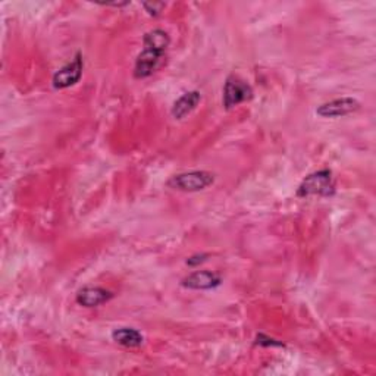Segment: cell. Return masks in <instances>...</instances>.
I'll use <instances>...</instances> for the list:
<instances>
[{
    "label": "cell",
    "instance_id": "obj_2",
    "mask_svg": "<svg viewBox=\"0 0 376 376\" xmlns=\"http://www.w3.org/2000/svg\"><path fill=\"white\" fill-rule=\"evenodd\" d=\"M215 182V175L212 172L208 171H190L178 173V175H173L171 180H168L166 185L172 190L177 191H184V193H196L206 190L208 187H210Z\"/></svg>",
    "mask_w": 376,
    "mask_h": 376
},
{
    "label": "cell",
    "instance_id": "obj_8",
    "mask_svg": "<svg viewBox=\"0 0 376 376\" xmlns=\"http://www.w3.org/2000/svg\"><path fill=\"white\" fill-rule=\"evenodd\" d=\"M113 298V294L102 287H85L77 294V303L82 308H99Z\"/></svg>",
    "mask_w": 376,
    "mask_h": 376
},
{
    "label": "cell",
    "instance_id": "obj_14",
    "mask_svg": "<svg viewBox=\"0 0 376 376\" xmlns=\"http://www.w3.org/2000/svg\"><path fill=\"white\" fill-rule=\"evenodd\" d=\"M206 254H197V256H193L187 260V265H190V266H196L198 263H203L205 260H206Z\"/></svg>",
    "mask_w": 376,
    "mask_h": 376
},
{
    "label": "cell",
    "instance_id": "obj_6",
    "mask_svg": "<svg viewBox=\"0 0 376 376\" xmlns=\"http://www.w3.org/2000/svg\"><path fill=\"white\" fill-rule=\"evenodd\" d=\"M360 103L353 97H341L331 100L328 103L321 105L316 109V113L322 118H340L345 117V115H350L356 110H359Z\"/></svg>",
    "mask_w": 376,
    "mask_h": 376
},
{
    "label": "cell",
    "instance_id": "obj_13",
    "mask_svg": "<svg viewBox=\"0 0 376 376\" xmlns=\"http://www.w3.org/2000/svg\"><path fill=\"white\" fill-rule=\"evenodd\" d=\"M256 344L263 345V347H282L284 345L282 342H280L277 340H272V338H269V337H266L263 334H259L256 337Z\"/></svg>",
    "mask_w": 376,
    "mask_h": 376
},
{
    "label": "cell",
    "instance_id": "obj_9",
    "mask_svg": "<svg viewBox=\"0 0 376 376\" xmlns=\"http://www.w3.org/2000/svg\"><path fill=\"white\" fill-rule=\"evenodd\" d=\"M200 100H201V94L197 90L182 94L172 106V110H171L172 117L175 120H184L187 115H190L198 106Z\"/></svg>",
    "mask_w": 376,
    "mask_h": 376
},
{
    "label": "cell",
    "instance_id": "obj_10",
    "mask_svg": "<svg viewBox=\"0 0 376 376\" xmlns=\"http://www.w3.org/2000/svg\"><path fill=\"white\" fill-rule=\"evenodd\" d=\"M112 340L118 345L126 347V349H137V347L143 345L144 337L141 332L136 328H117L112 332Z\"/></svg>",
    "mask_w": 376,
    "mask_h": 376
},
{
    "label": "cell",
    "instance_id": "obj_11",
    "mask_svg": "<svg viewBox=\"0 0 376 376\" xmlns=\"http://www.w3.org/2000/svg\"><path fill=\"white\" fill-rule=\"evenodd\" d=\"M169 43H171L169 34L165 30H159V28L157 30H152V31L146 33L143 37V45L161 49L165 52L169 48Z\"/></svg>",
    "mask_w": 376,
    "mask_h": 376
},
{
    "label": "cell",
    "instance_id": "obj_1",
    "mask_svg": "<svg viewBox=\"0 0 376 376\" xmlns=\"http://www.w3.org/2000/svg\"><path fill=\"white\" fill-rule=\"evenodd\" d=\"M335 193V181L329 169H322L310 173L309 177L303 180L297 188V197L306 198L312 196L331 197Z\"/></svg>",
    "mask_w": 376,
    "mask_h": 376
},
{
    "label": "cell",
    "instance_id": "obj_7",
    "mask_svg": "<svg viewBox=\"0 0 376 376\" xmlns=\"http://www.w3.org/2000/svg\"><path fill=\"white\" fill-rule=\"evenodd\" d=\"M222 284V278L218 273L210 272V270H197L188 275L182 281L181 285L188 290H213V288L219 287Z\"/></svg>",
    "mask_w": 376,
    "mask_h": 376
},
{
    "label": "cell",
    "instance_id": "obj_4",
    "mask_svg": "<svg viewBox=\"0 0 376 376\" xmlns=\"http://www.w3.org/2000/svg\"><path fill=\"white\" fill-rule=\"evenodd\" d=\"M82 56L81 53H77L74 59H72L69 64L62 66L59 71L55 72V75L52 78V85L56 90H64L68 89V87L75 85L81 77H82Z\"/></svg>",
    "mask_w": 376,
    "mask_h": 376
},
{
    "label": "cell",
    "instance_id": "obj_3",
    "mask_svg": "<svg viewBox=\"0 0 376 376\" xmlns=\"http://www.w3.org/2000/svg\"><path fill=\"white\" fill-rule=\"evenodd\" d=\"M253 97V89L237 75H229L224 85L222 103L226 110L233 109Z\"/></svg>",
    "mask_w": 376,
    "mask_h": 376
},
{
    "label": "cell",
    "instance_id": "obj_12",
    "mask_svg": "<svg viewBox=\"0 0 376 376\" xmlns=\"http://www.w3.org/2000/svg\"><path fill=\"white\" fill-rule=\"evenodd\" d=\"M165 6H166V3H164V2H146V3H143L144 10H146L150 17L161 15L162 10L165 9Z\"/></svg>",
    "mask_w": 376,
    "mask_h": 376
},
{
    "label": "cell",
    "instance_id": "obj_5",
    "mask_svg": "<svg viewBox=\"0 0 376 376\" xmlns=\"http://www.w3.org/2000/svg\"><path fill=\"white\" fill-rule=\"evenodd\" d=\"M144 49L141 50V53L137 56V61L134 65V77L141 80V78H147L150 77L153 72L161 65L165 50L156 49L152 46H146L143 45Z\"/></svg>",
    "mask_w": 376,
    "mask_h": 376
}]
</instances>
